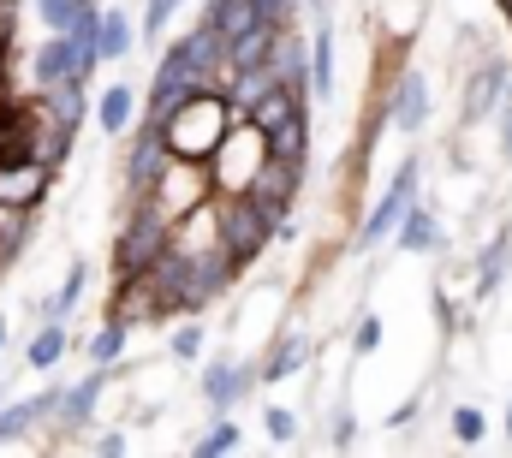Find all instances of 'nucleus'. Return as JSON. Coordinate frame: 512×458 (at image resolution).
Masks as SVG:
<instances>
[{
	"instance_id": "393cba45",
	"label": "nucleus",
	"mask_w": 512,
	"mask_h": 458,
	"mask_svg": "<svg viewBox=\"0 0 512 458\" xmlns=\"http://www.w3.org/2000/svg\"><path fill=\"white\" fill-rule=\"evenodd\" d=\"M197 18H203V24H215L227 42H233V36H245L251 24H262V18H256V0H203V12H197Z\"/></svg>"
},
{
	"instance_id": "b1692460",
	"label": "nucleus",
	"mask_w": 512,
	"mask_h": 458,
	"mask_svg": "<svg viewBox=\"0 0 512 458\" xmlns=\"http://www.w3.org/2000/svg\"><path fill=\"white\" fill-rule=\"evenodd\" d=\"M30 238H36V209H12V203H0V262H6V274L18 268V256L30 250Z\"/></svg>"
},
{
	"instance_id": "7ed1b4c3",
	"label": "nucleus",
	"mask_w": 512,
	"mask_h": 458,
	"mask_svg": "<svg viewBox=\"0 0 512 458\" xmlns=\"http://www.w3.org/2000/svg\"><path fill=\"white\" fill-rule=\"evenodd\" d=\"M215 197V185H209V161H185V155H167V167L149 179V191L143 197H131L137 209H149L155 221H179V215H191L197 203H209Z\"/></svg>"
},
{
	"instance_id": "0eeeda50",
	"label": "nucleus",
	"mask_w": 512,
	"mask_h": 458,
	"mask_svg": "<svg viewBox=\"0 0 512 458\" xmlns=\"http://www.w3.org/2000/svg\"><path fill=\"white\" fill-rule=\"evenodd\" d=\"M161 250H167V221H155L149 209L126 203V215H120V227H114L108 268H114V274H149Z\"/></svg>"
},
{
	"instance_id": "1a4fd4ad",
	"label": "nucleus",
	"mask_w": 512,
	"mask_h": 458,
	"mask_svg": "<svg viewBox=\"0 0 512 458\" xmlns=\"http://www.w3.org/2000/svg\"><path fill=\"white\" fill-rule=\"evenodd\" d=\"M304 179H310V161H280V155H268V161L256 167V179H251L245 197L280 227V221H292V209H298V197H304Z\"/></svg>"
},
{
	"instance_id": "bb28decb",
	"label": "nucleus",
	"mask_w": 512,
	"mask_h": 458,
	"mask_svg": "<svg viewBox=\"0 0 512 458\" xmlns=\"http://www.w3.org/2000/svg\"><path fill=\"white\" fill-rule=\"evenodd\" d=\"M304 108H310L304 96H292L286 84H274V90H268V96H262V102H256V108H251V114H245V119H251L256 131L268 137L274 125H286V119H292V114H304Z\"/></svg>"
},
{
	"instance_id": "9b49d317",
	"label": "nucleus",
	"mask_w": 512,
	"mask_h": 458,
	"mask_svg": "<svg viewBox=\"0 0 512 458\" xmlns=\"http://www.w3.org/2000/svg\"><path fill=\"white\" fill-rule=\"evenodd\" d=\"M256 387H262V381H256V363H245V357H215V363H203V375H197V393H203L209 411H239Z\"/></svg>"
},
{
	"instance_id": "39448f33",
	"label": "nucleus",
	"mask_w": 512,
	"mask_h": 458,
	"mask_svg": "<svg viewBox=\"0 0 512 458\" xmlns=\"http://www.w3.org/2000/svg\"><path fill=\"white\" fill-rule=\"evenodd\" d=\"M268 161V137L256 131L251 119H233L227 125V137L209 149V185H215V197H233V191H251L256 167Z\"/></svg>"
},
{
	"instance_id": "423d86ee",
	"label": "nucleus",
	"mask_w": 512,
	"mask_h": 458,
	"mask_svg": "<svg viewBox=\"0 0 512 458\" xmlns=\"http://www.w3.org/2000/svg\"><path fill=\"white\" fill-rule=\"evenodd\" d=\"M215 215H221V244H227V256L239 262V268H251L262 262L268 250H274V221L256 209L245 191H233V197H215Z\"/></svg>"
},
{
	"instance_id": "a211bd4d",
	"label": "nucleus",
	"mask_w": 512,
	"mask_h": 458,
	"mask_svg": "<svg viewBox=\"0 0 512 458\" xmlns=\"http://www.w3.org/2000/svg\"><path fill=\"white\" fill-rule=\"evenodd\" d=\"M268 66H274V78H280L292 96H304V102H310V36H298V24H292V30H280V42H274Z\"/></svg>"
},
{
	"instance_id": "9d476101",
	"label": "nucleus",
	"mask_w": 512,
	"mask_h": 458,
	"mask_svg": "<svg viewBox=\"0 0 512 458\" xmlns=\"http://www.w3.org/2000/svg\"><path fill=\"white\" fill-rule=\"evenodd\" d=\"M310 363H316V334L292 316V322L268 340V351L256 357V381H262V387H280V381H298Z\"/></svg>"
},
{
	"instance_id": "f3484780",
	"label": "nucleus",
	"mask_w": 512,
	"mask_h": 458,
	"mask_svg": "<svg viewBox=\"0 0 512 458\" xmlns=\"http://www.w3.org/2000/svg\"><path fill=\"white\" fill-rule=\"evenodd\" d=\"M90 114H96L102 137H126L131 125H137V114H143V90L137 84H102L96 102H90Z\"/></svg>"
},
{
	"instance_id": "aec40b11",
	"label": "nucleus",
	"mask_w": 512,
	"mask_h": 458,
	"mask_svg": "<svg viewBox=\"0 0 512 458\" xmlns=\"http://www.w3.org/2000/svg\"><path fill=\"white\" fill-rule=\"evenodd\" d=\"M96 48H102V66H120V60H131V54H137V24H131L126 6H102Z\"/></svg>"
},
{
	"instance_id": "dca6fc26",
	"label": "nucleus",
	"mask_w": 512,
	"mask_h": 458,
	"mask_svg": "<svg viewBox=\"0 0 512 458\" xmlns=\"http://www.w3.org/2000/svg\"><path fill=\"white\" fill-rule=\"evenodd\" d=\"M471 304H489L501 286H507V274H512V227H501L489 244H477V256H471Z\"/></svg>"
},
{
	"instance_id": "79ce46f5",
	"label": "nucleus",
	"mask_w": 512,
	"mask_h": 458,
	"mask_svg": "<svg viewBox=\"0 0 512 458\" xmlns=\"http://www.w3.org/2000/svg\"><path fill=\"white\" fill-rule=\"evenodd\" d=\"M501 429H507V441H512V405H507V417H501Z\"/></svg>"
},
{
	"instance_id": "72a5a7b5",
	"label": "nucleus",
	"mask_w": 512,
	"mask_h": 458,
	"mask_svg": "<svg viewBox=\"0 0 512 458\" xmlns=\"http://www.w3.org/2000/svg\"><path fill=\"white\" fill-rule=\"evenodd\" d=\"M179 6H185V0H143V24H137V36H143V42H161V30L179 18Z\"/></svg>"
},
{
	"instance_id": "c03bdc74",
	"label": "nucleus",
	"mask_w": 512,
	"mask_h": 458,
	"mask_svg": "<svg viewBox=\"0 0 512 458\" xmlns=\"http://www.w3.org/2000/svg\"><path fill=\"white\" fill-rule=\"evenodd\" d=\"M96 6H102V0H96Z\"/></svg>"
},
{
	"instance_id": "473e14b6",
	"label": "nucleus",
	"mask_w": 512,
	"mask_h": 458,
	"mask_svg": "<svg viewBox=\"0 0 512 458\" xmlns=\"http://www.w3.org/2000/svg\"><path fill=\"white\" fill-rule=\"evenodd\" d=\"M382 340H387L382 310H364V316L352 322V357H370V351H382Z\"/></svg>"
},
{
	"instance_id": "ddd939ff",
	"label": "nucleus",
	"mask_w": 512,
	"mask_h": 458,
	"mask_svg": "<svg viewBox=\"0 0 512 458\" xmlns=\"http://www.w3.org/2000/svg\"><path fill=\"white\" fill-rule=\"evenodd\" d=\"M54 179L60 173L36 155H0V203H12V209H42Z\"/></svg>"
},
{
	"instance_id": "e433bc0d",
	"label": "nucleus",
	"mask_w": 512,
	"mask_h": 458,
	"mask_svg": "<svg viewBox=\"0 0 512 458\" xmlns=\"http://www.w3.org/2000/svg\"><path fill=\"white\" fill-rule=\"evenodd\" d=\"M256 18L274 24V30H292L298 24V0H256Z\"/></svg>"
},
{
	"instance_id": "ea45409f",
	"label": "nucleus",
	"mask_w": 512,
	"mask_h": 458,
	"mask_svg": "<svg viewBox=\"0 0 512 458\" xmlns=\"http://www.w3.org/2000/svg\"><path fill=\"white\" fill-rule=\"evenodd\" d=\"M495 125H501V161L512 167V96L501 102V114H495Z\"/></svg>"
},
{
	"instance_id": "c756f323",
	"label": "nucleus",
	"mask_w": 512,
	"mask_h": 458,
	"mask_svg": "<svg viewBox=\"0 0 512 458\" xmlns=\"http://www.w3.org/2000/svg\"><path fill=\"white\" fill-rule=\"evenodd\" d=\"M203 345H209V328H203L197 316H185L179 328H167V357H173V363H197Z\"/></svg>"
},
{
	"instance_id": "f8f14e48",
	"label": "nucleus",
	"mask_w": 512,
	"mask_h": 458,
	"mask_svg": "<svg viewBox=\"0 0 512 458\" xmlns=\"http://www.w3.org/2000/svg\"><path fill=\"white\" fill-rule=\"evenodd\" d=\"M376 108H387V125H393V131H405V137H423L429 108H435V102H429V78H423L417 66H405V72H399V78L382 90V102H376Z\"/></svg>"
},
{
	"instance_id": "a878e982",
	"label": "nucleus",
	"mask_w": 512,
	"mask_h": 458,
	"mask_svg": "<svg viewBox=\"0 0 512 458\" xmlns=\"http://www.w3.org/2000/svg\"><path fill=\"white\" fill-rule=\"evenodd\" d=\"M239 447H245V429L233 423V411H215L209 429L191 441V458H221V453H239Z\"/></svg>"
},
{
	"instance_id": "4be33fe9",
	"label": "nucleus",
	"mask_w": 512,
	"mask_h": 458,
	"mask_svg": "<svg viewBox=\"0 0 512 458\" xmlns=\"http://www.w3.org/2000/svg\"><path fill=\"white\" fill-rule=\"evenodd\" d=\"M84 292H90V262L72 256L66 274H60V286H54L48 298H36V316H66V322H72V310L84 304Z\"/></svg>"
},
{
	"instance_id": "4c0bfd02",
	"label": "nucleus",
	"mask_w": 512,
	"mask_h": 458,
	"mask_svg": "<svg viewBox=\"0 0 512 458\" xmlns=\"http://www.w3.org/2000/svg\"><path fill=\"white\" fill-rule=\"evenodd\" d=\"M90 453H102V458H120V453H131V435H126V429H102V435L90 441Z\"/></svg>"
},
{
	"instance_id": "4468645a",
	"label": "nucleus",
	"mask_w": 512,
	"mask_h": 458,
	"mask_svg": "<svg viewBox=\"0 0 512 458\" xmlns=\"http://www.w3.org/2000/svg\"><path fill=\"white\" fill-rule=\"evenodd\" d=\"M399 256H447L453 250V232H447V221H441V209H429L423 197L399 215V227H393V238H387Z\"/></svg>"
},
{
	"instance_id": "58836bf2",
	"label": "nucleus",
	"mask_w": 512,
	"mask_h": 458,
	"mask_svg": "<svg viewBox=\"0 0 512 458\" xmlns=\"http://www.w3.org/2000/svg\"><path fill=\"white\" fill-rule=\"evenodd\" d=\"M417 411H423V393H411V399L387 417V429H411V423H417Z\"/></svg>"
},
{
	"instance_id": "412c9836",
	"label": "nucleus",
	"mask_w": 512,
	"mask_h": 458,
	"mask_svg": "<svg viewBox=\"0 0 512 458\" xmlns=\"http://www.w3.org/2000/svg\"><path fill=\"white\" fill-rule=\"evenodd\" d=\"M334 78H340V66H334V18H316V30H310V96L328 102Z\"/></svg>"
},
{
	"instance_id": "a19ab883",
	"label": "nucleus",
	"mask_w": 512,
	"mask_h": 458,
	"mask_svg": "<svg viewBox=\"0 0 512 458\" xmlns=\"http://www.w3.org/2000/svg\"><path fill=\"white\" fill-rule=\"evenodd\" d=\"M6 345H12V328H6V316H0V351H6Z\"/></svg>"
},
{
	"instance_id": "6e6552de",
	"label": "nucleus",
	"mask_w": 512,
	"mask_h": 458,
	"mask_svg": "<svg viewBox=\"0 0 512 458\" xmlns=\"http://www.w3.org/2000/svg\"><path fill=\"white\" fill-rule=\"evenodd\" d=\"M507 96H512V66H507V54H477V66H471V72H465V84H459V125L471 131V125L495 119Z\"/></svg>"
},
{
	"instance_id": "f704fd0d",
	"label": "nucleus",
	"mask_w": 512,
	"mask_h": 458,
	"mask_svg": "<svg viewBox=\"0 0 512 458\" xmlns=\"http://www.w3.org/2000/svg\"><path fill=\"white\" fill-rule=\"evenodd\" d=\"M262 435H268L274 447H292V441H298V411H286V405H268V411H262Z\"/></svg>"
},
{
	"instance_id": "7c9ffc66",
	"label": "nucleus",
	"mask_w": 512,
	"mask_h": 458,
	"mask_svg": "<svg viewBox=\"0 0 512 458\" xmlns=\"http://www.w3.org/2000/svg\"><path fill=\"white\" fill-rule=\"evenodd\" d=\"M30 6V18L42 24V30H72L78 24V12L84 6H96V0H24Z\"/></svg>"
},
{
	"instance_id": "2f4dec72",
	"label": "nucleus",
	"mask_w": 512,
	"mask_h": 458,
	"mask_svg": "<svg viewBox=\"0 0 512 458\" xmlns=\"http://www.w3.org/2000/svg\"><path fill=\"white\" fill-rule=\"evenodd\" d=\"M447 429H453L459 447H483V435H489V411H483V405H453Z\"/></svg>"
},
{
	"instance_id": "5701e85b",
	"label": "nucleus",
	"mask_w": 512,
	"mask_h": 458,
	"mask_svg": "<svg viewBox=\"0 0 512 458\" xmlns=\"http://www.w3.org/2000/svg\"><path fill=\"white\" fill-rule=\"evenodd\" d=\"M131 351V328L126 322H114V316H102L90 334H84V363H102V369H120Z\"/></svg>"
},
{
	"instance_id": "37998d69",
	"label": "nucleus",
	"mask_w": 512,
	"mask_h": 458,
	"mask_svg": "<svg viewBox=\"0 0 512 458\" xmlns=\"http://www.w3.org/2000/svg\"><path fill=\"white\" fill-rule=\"evenodd\" d=\"M501 12H507V24H512V0H501Z\"/></svg>"
},
{
	"instance_id": "c9c22d12",
	"label": "nucleus",
	"mask_w": 512,
	"mask_h": 458,
	"mask_svg": "<svg viewBox=\"0 0 512 458\" xmlns=\"http://www.w3.org/2000/svg\"><path fill=\"white\" fill-rule=\"evenodd\" d=\"M358 441H364V429H358V417H352V411H340V417H334V429H328V441H322V447H328V453H352V447H358Z\"/></svg>"
},
{
	"instance_id": "cd10ccee",
	"label": "nucleus",
	"mask_w": 512,
	"mask_h": 458,
	"mask_svg": "<svg viewBox=\"0 0 512 458\" xmlns=\"http://www.w3.org/2000/svg\"><path fill=\"white\" fill-rule=\"evenodd\" d=\"M274 42H280V30H274V24H251L245 36H233V42H227V60H233V72H239V66H268Z\"/></svg>"
},
{
	"instance_id": "f03ea898",
	"label": "nucleus",
	"mask_w": 512,
	"mask_h": 458,
	"mask_svg": "<svg viewBox=\"0 0 512 458\" xmlns=\"http://www.w3.org/2000/svg\"><path fill=\"white\" fill-rule=\"evenodd\" d=\"M417 197H423V155L411 149V155L393 167V179L376 191V203L364 209V221H358V232H352V250H358V256H370L376 244H387L393 227H399V215H405Z\"/></svg>"
},
{
	"instance_id": "20e7f679",
	"label": "nucleus",
	"mask_w": 512,
	"mask_h": 458,
	"mask_svg": "<svg viewBox=\"0 0 512 458\" xmlns=\"http://www.w3.org/2000/svg\"><path fill=\"white\" fill-rule=\"evenodd\" d=\"M167 250L173 256H185V262H197V268H209L215 280H227L233 286V274H239V262L227 256V244H221V215H215V197L209 203H197L191 215H179L173 227H167Z\"/></svg>"
},
{
	"instance_id": "6ab92c4d",
	"label": "nucleus",
	"mask_w": 512,
	"mask_h": 458,
	"mask_svg": "<svg viewBox=\"0 0 512 458\" xmlns=\"http://www.w3.org/2000/svg\"><path fill=\"white\" fill-rule=\"evenodd\" d=\"M66 351H72L66 316H42V328H36V334H30V345H24V369H36V375H54V369L66 363Z\"/></svg>"
},
{
	"instance_id": "c85d7f7f",
	"label": "nucleus",
	"mask_w": 512,
	"mask_h": 458,
	"mask_svg": "<svg viewBox=\"0 0 512 458\" xmlns=\"http://www.w3.org/2000/svg\"><path fill=\"white\" fill-rule=\"evenodd\" d=\"M268 155H280V161H310V108L268 131Z\"/></svg>"
},
{
	"instance_id": "2eb2a0df",
	"label": "nucleus",
	"mask_w": 512,
	"mask_h": 458,
	"mask_svg": "<svg viewBox=\"0 0 512 458\" xmlns=\"http://www.w3.org/2000/svg\"><path fill=\"white\" fill-rule=\"evenodd\" d=\"M108 316L126 322V328H155V322H167L149 274H114V286H108Z\"/></svg>"
},
{
	"instance_id": "f257e3e1",
	"label": "nucleus",
	"mask_w": 512,
	"mask_h": 458,
	"mask_svg": "<svg viewBox=\"0 0 512 458\" xmlns=\"http://www.w3.org/2000/svg\"><path fill=\"white\" fill-rule=\"evenodd\" d=\"M233 108H227V96L221 90H197V96H185L173 114L161 119V137H167V149L173 155H185V161H209V149L227 137V125H233Z\"/></svg>"
}]
</instances>
